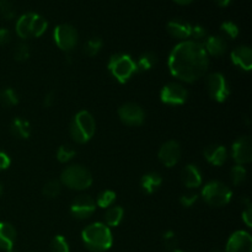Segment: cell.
Here are the masks:
<instances>
[{"label":"cell","instance_id":"cell-1","mask_svg":"<svg viewBox=\"0 0 252 252\" xmlns=\"http://www.w3.org/2000/svg\"><path fill=\"white\" fill-rule=\"evenodd\" d=\"M170 74L184 83H196L209 68V57L202 42L181 41L171 49L167 58Z\"/></svg>","mask_w":252,"mask_h":252},{"label":"cell","instance_id":"cell-2","mask_svg":"<svg viewBox=\"0 0 252 252\" xmlns=\"http://www.w3.org/2000/svg\"><path fill=\"white\" fill-rule=\"evenodd\" d=\"M81 240L91 252H106L112 246L113 238L111 229L105 223L90 224L81 231Z\"/></svg>","mask_w":252,"mask_h":252},{"label":"cell","instance_id":"cell-3","mask_svg":"<svg viewBox=\"0 0 252 252\" xmlns=\"http://www.w3.org/2000/svg\"><path fill=\"white\" fill-rule=\"evenodd\" d=\"M96 132V122L89 111L81 110L76 113L69 125V133L71 139L78 144H86L90 142Z\"/></svg>","mask_w":252,"mask_h":252},{"label":"cell","instance_id":"cell-4","mask_svg":"<svg viewBox=\"0 0 252 252\" xmlns=\"http://www.w3.org/2000/svg\"><path fill=\"white\" fill-rule=\"evenodd\" d=\"M48 29V22L36 12H26L17 19L15 30L21 39L38 38Z\"/></svg>","mask_w":252,"mask_h":252},{"label":"cell","instance_id":"cell-5","mask_svg":"<svg viewBox=\"0 0 252 252\" xmlns=\"http://www.w3.org/2000/svg\"><path fill=\"white\" fill-rule=\"evenodd\" d=\"M107 69L112 78L120 84H126L137 74L135 61L127 53L112 54L108 59Z\"/></svg>","mask_w":252,"mask_h":252},{"label":"cell","instance_id":"cell-6","mask_svg":"<svg viewBox=\"0 0 252 252\" xmlns=\"http://www.w3.org/2000/svg\"><path fill=\"white\" fill-rule=\"evenodd\" d=\"M59 181L62 186L74 191H85L93 185V175L81 165H70L63 170Z\"/></svg>","mask_w":252,"mask_h":252},{"label":"cell","instance_id":"cell-7","mask_svg":"<svg viewBox=\"0 0 252 252\" xmlns=\"http://www.w3.org/2000/svg\"><path fill=\"white\" fill-rule=\"evenodd\" d=\"M201 194L203 201L208 206L216 207V208L228 206L233 198V191L230 187L224 182L217 181V180L204 185Z\"/></svg>","mask_w":252,"mask_h":252},{"label":"cell","instance_id":"cell-8","mask_svg":"<svg viewBox=\"0 0 252 252\" xmlns=\"http://www.w3.org/2000/svg\"><path fill=\"white\" fill-rule=\"evenodd\" d=\"M54 43L61 51L70 53L79 43V33L74 26L69 24H61L53 31Z\"/></svg>","mask_w":252,"mask_h":252},{"label":"cell","instance_id":"cell-9","mask_svg":"<svg viewBox=\"0 0 252 252\" xmlns=\"http://www.w3.org/2000/svg\"><path fill=\"white\" fill-rule=\"evenodd\" d=\"M206 86L209 96L217 102H225L230 95V88L221 73H211L206 78Z\"/></svg>","mask_w":252,"mask_h":252},{"label":"cell","instance_id":"cell-10","mask_svg":"<svg viewBox=\"0 0 252 252\" xmlns=\"http://www.w3.org/2000/svg\"><path fill=\"white\" fill-rule=\"evenodd\" d=\"M160 100L165 105H184L189 100V90L180 83H169L160 91Z\"/></svg>","mask_w":252,"mask_h":252},{"label":"cell","instance_id":"cell-11","mask_svg":"<svg viewBox=\"0 0 252 252\" xmlns=\"http://www.w3.org/2000/svg\"><path fill=\"white\" fill-rule=\"evenodd\" d=\"M96 211L95 199L88 194H80L71 202L70 214L76 220H86Z\"/></svg>","mask_w":252,"mask_h":252},{"label":"cell","instance_id":"cell-12","mask_svg":"<svg viewBox=\"0 0 252 252\" xmlns=\"http://www.w3.org/2000/svg\"><path fill=\"white\" fill-rule=\"evenodd\" d=\"M118 117L121 122L129 127H138L145 120V112L138 103L127 102L118 108Z\"/></svg>","mask_w":252,"mask_h":252},{"label":"cell","instance_id":"cell-13","mask_svg":"<svg viewBox=\"0 0 252 252\" xmlns=\"http://www.w3.org/2000/svg\"><path fill=\"white\" fill-rule=\"evenodd\" d=\"M181 145L176 140H167V142H165L160 147L159 153H158V158H159L160 162L166 167H172L179 164V161L181 160Z\"/></svg>","mask_w":252,"mask_h":252},{"label":"cell","instance_id":"cell-14","mask_svg":"<svg viewBox=\"0 0 252 252\" xmlns=\"http://www.w3.org/2000/svg\"><path fill=\"white\" fill-rule=\"evenodd\" d=\"M231 157L236 165H248L252 160V143L251 138L245 135L240 137L233 143L231 147Z\"/></svg>","mask_w":252,"mask_h":252},{"label":"cell","instance_id":"cell-15","mask_svg":"<svg viewBox=\"0 0 252 252\" xmlns=\"http://www.w3.org/2000/svg\"><path fill=\"white\" fill-rule=\"evenodd\" d=\"M224 252H252V238L250 233L238 230L230 235Z\"/></svg>","mask_w":252,"mask_h":252},{"label":"cell","instance_id":"cell-16","mask_svg":"<svg viewBox=\"0 0 252 252\" xmlns=\"http://www.w3.org/2000/svg\"><path fill=\"white\" fill-rule=\"evenodd\" d=\"M167 32L174 38L180 39V41H187L191 38L192 25L189 21L182 19H172L167 22L166 26Z\"/></svg>","mask_w":252,"mask_h":252},{"label":"cell","instance_id":"cell-17","mask_svg":"<svg viewBox=\"0 0 252 252\" xmlns=\"http://www.w3.org/2000/svg\"><path fill=\"white\" fill-rule=\"evenodd\" d=\"M231 62L243 71H250L252 69V51L249 46H239L231 52Z\"/></svg>","mask_w":252,"mask_h":252},{"label":"cell","instance_id":"cell-18","mask_svg":"<svg viewBox=\"0 0 252 252\" xmlns=\"http://www.w3.org/2000/svg\"><path fill=\"white\" fill-rule=\"evenodd\" d=\"M16 229L7 221H0V250L16 252L14 245L16 241Z\"/></svg>","mask_w":252,"mask_h":252},{"label":"cell","instance_id":"cell-19","mask_svg":"<svg viewBox=\"0 0 252 252\" xmlns=\"http://www.w3.org/2000/svg\"><path fill=\"white\" fill-rule=\"evenodd\" d=\"M202 44H203L208 57H220L228 51V42H226L225 37L218 36V34L207 36V38L204 39Z\"/></svg>","mask_w":252,"mask_h":252},{"label":"cell","instance_id":"cell-20","mask_svg":"<svg viewBox=\"0 0 252 252\" xmlns=\"http://www.w3.org/2000/svg\"><path fill=\"white\" fill-rule=\"evenodd\" d=\"M203 155L206 158L207 161L209 164L214 165V166H221L228 160V150L224 145L220 144H212L208 145L206 149L203 150Z\"/></svg>","mask_w":252,"mask_h":252},{"label":"cell","instance_id":"cell-21","mask_svg":"<svg viewBox=\"0 0 252 252\" xmlns=\"http://www.w3.org/2000/svg\"><path fill=\"white\" fill-rule=\"evenodd\" d=\"M181 180L187 189H198L202 185L203 177H202L201 170L196 165L189 164L182 170Z\"/></svg>","mask_w":252,"mask_h":252},{"label":"cell","instance_id":"cell-22","mask_svg":"<svg viewBox=\"0 0 252 252\" xmlns=\"http://www.w3.org/2000/svg\"><path fill=\"white\" fill-rule=\"evenodd\" d=\"M161 185L162 177L159 172H148V174L143 175L142 179H140V187L148 194H152L154 192H157L161 187Z\"/></svg>","mask_w":252,"mask_h":252},{"label":"cell","instance_id":"cell-23","mask_svg":"<svg viewBox=\"0 0 252 252\" xmlns=\"http://www.w3.org/2000/svg\"><path fill=\"white\" fill-rule=\"evenodd\" d=\"M10 132L19 139H27L31 135V125L24 118H15L10 125Z\"/></svg>","mask_w":252,"mask_h":252},{"label":"cell","instance_id":"cell-24","mask_svg":"<svg viewBox=\"0 0 252 252\" xmlns=\"http://www.w3.org/2000/svg\"><path fill=\"white\" fill-rule=\"evenodd\" d=\"M158 58L157 54L154 52H144L143 54H140L139 58L135 61V65H137V71L138 73H143V71H149L154 68L158 64Z\"/></svg>","mask_w":252,"mask_h":252},{"label":"cell","instance_id":"cell-25","mask_svg":"<svg viewBox=\"0 0 252 252\" xmlns=\"http://www.w3.org/2000/svg\"><path fill=\"white\" fill-rule=\"evenodd\" d=\"M125 217V209L120 206H111L105 213V224L108 228L118 226Z\"/></svg>","mask_w":252,"mask_h":252},{"label":"cell","instance_id":"cell-26","mask_svg":"<svg viewBox=\"0 0 252 252\" xmlns=\"http://www.w3.org/2000/svg\"><path fill=\"white\" fill-rule=\"evenodd\" d=\"M102 46L103 41L100 37H90V38L84 43L83 52L88 57H95L100 53V51L102 49Z\"/></svg>","mask_w":252,"mask_h":252},{"label":"cell","instance_id":"cell-27","mask_svg":"<svg viewBox=\"0 0 252 252\" xmlns=\"http://www.w3.org/2000/svg\"><path fill=\"white\" fill-rule=\"evenodd\" d=\"M19 103V96L14 89H2L0 90V106L2 107H12Z\"/></svg>","mask_w":252,"mask_h":252},{"label":"cell","instance_id":"cell-28","mask_svg":"<svg viewBox=\"0 0 252 252\" xmlns=\"http://www.w3.org/2000/svg\"><path fill=\"white\" fill-rule=\"evenodd\" d=\"M116 198H117V194H116L115 191H112V189H105V191H102L98 194L95 203L96 206H98L100 208L107 209L115 203Z\"/></svg>","mask_w":252,"mask_h":252},{"label":"cell","instance_id":"cell-29","mask_svg":"<svg viewBox=\"0 0 252 252\" xmlns=\"http://www.w3.org/2000/svg\"><path fill=\"white\" fill-rule=\"evenodd\" d=\"M62 192V184L59 180H51V181L47 182L46 185L42 189V194H43L46 198L53 199L61 194Z\"/></svg>","mask_w":252,"mask_h":252},{"label":"cell","instance_id":"cell-30","mask_svg":"<svg viewBox=\"0 0 252 252\" xmlns=\"http://www.w3.org/2000/svg\"><path fill=\"white\" fill-rule=\"evenodd\" d=\"M75 155L76 150L74 149L73 147H70V145H62V147H59L58 150H57L56 158L59 162H62V164H66V162H69L70 160H73Z\"/></svg>","mask_w":252,"mask_h":252},{"label":"cell","instance_id":"cell-31","mask_svg":"<svg viewBox=\"0 0 252 252\" xmlns=\"http://www.w3.org/2000/svg\"><path fill=\"white\" fill-rule=\"evenodd\" d=\"M231 182L234 186H240L248 179V171H246L245 166L243 165H235L230 171Z\"/></svg>","mask_w":252,"mask_h":252},{"label":"cell","instance_id":"cell-32","mask_svg":"<svg viewBox=\"0 0 252 252\" xmlns=\"http://www.w3.org/2000/svg\"><path fill=\"white\" fill-rule=\"evenodd\" d=\"M30 56H31V49H30L29 44L25 42H20L19 44H16L14 49V58L17 62H26Z\"/></svg>","mask_w":252,"mask_h":252},{"label":"cell","instance_id":"cell-33","mask_svg":"<svg viewBox=\"0 0 252 252\" xmlns=\"http://www.w3.org/2000/svg\"><path fill=\"white\" fill-rule=\"evenodd\" d=\"M70 248L66 239L62 235H57L51 241V252H69Z\"/></svg>","mask_w":252,"mask_h":252},{"label":"cell","instance_id":"cell-34","mask_svg":"<svg viewBox=\"0 0 252 252\" xmlns=\"http://www.w3.org/2000/svg\"><path fill=\"white\" fill-rule=\"evenodd\" d=\"M220 30L221 32L230 39H235L236 37L239 36V33H240L239 26L234 21H224L223 24L220 25Z\"/></svg>","mask_w":252,"mask_h":252},{"label":"cell","instance_id":"cell-35","mask_svg":"<svg viewBox=\"0 0 252 252\" xmlns=\"http://www.w3.org/2000/svg\"><path fill=\"white\" fill-rule=\"evenodd\" d=\"M0 15L6 20L14 19L16 11L11 0H0Z\"/></svg>","mask_w":252,"mask_h":252},{"label":"cell","instance_id":"cell-36","mask_svg":"<svg viewBox=\"0 0 252 252\" xmlns=\"http://www.w3.org/2000/svg\"><path fill=\"white\" fill-rule=\"evenodd\" d=\"M162 241H164L165 248H166L167 250L172 251V250H176L179 239H177V235L175 234V231L167 230L166 233L162 234Z\"/></svg>","mask_w":252,"mask_h":252},{"label":"cell","instance_id":"cell-37","mask_svg":"<svg viewBox=\"0 0 252 252\" xmlns=\"http://www.w3.org/2000/svg\"><path fill=\"white\" fill-rule=\"evenodd\" d=\"M241 202H243V204H244L243 220H244V223H245L246 225L249 226V228H251V226H252V204H251V201L248 198V197H244V198L241 199Z\"/></svg>","mask_w":252,"mask_h":252},{"label":"cell","instance_id":"cell-38","mask_svg":"<svg viewBox=\"0 0 252 252\" xmlns=\"http://www.w3.org/2000/svg\"><path fill=\"white\" fill-rule=\"evenodd\" d=\"M197 201H198V194L194 193V192H189V193L182 194L179 199L180 204L185 207V208H191L192 206L196 204Z\"/></svg>","mask_w":252,"mask_h":252},{"label":"cell","instance_id":"cell-39","mask_svg":"<svg viewBox=\"0 0 252 252\" xmlns=\"http://www.w3.org/2000/svg\"><path fill=\"white\" fill-rule=\"evenodd\" d=\"M208 33H207V30L204 29L201 25H192V31H191V37L193 39L192 41L199 42L201 39H206Z\"/></svg>","mask_w":252,"mask_h":252},{"label":"cell","instance_id":"cell-40","mask_svg":"<svg viewBox=\"0 0 252 252\" xmlns=\"http://www.w3.org/2000/svg\"><path fill=\"white\" fill-rule=\"evenodd\" d=\"M56 100H57L56 93H54V91H49V93H47L46 95H44L43 106H44V107H47V108L52 107V106L56 103Z\"/></svg>","mask_w":252,"mask_h":252},{"label":"cell","instance_id":"cell-41","mask_svg":"<svg viewBox=\"0 0 252 252\" xmlns=\"http://www.w3.org/2000/svg\"><path fill=\"white\" fill-rule=\"evenodd\" d=\"M10 164H11V159H10L9 155L2 152V150H0V171L6 170L10 166Z\"/></svg>","mask_w":252,"mask_h":252},{"label":"cell","instance_id":"cell-42","mask_svg":"<svg viewBox=\"0 0 252 252\" xmlns=\"http://www.w3.org/2000/svg\"><path fill=\"white\" fill-rule=\"evenodd\" d=\"M10 39H11V34H10L9 30L0 27V46L7 44L10 42Z\"/></svg>","mask_w":252,"mask_h":252},{"label":"cell","instance_id":"cell-43","mask_svg":"<svg viewBox=\"0 0 252 252\" xmlns=\"http://www.w3.org/2000/svg\"><path fill=\"white\" fill-rule=\"evenodd\" d=\"M214 1H216V4L218 5V6L225 7L228 6V5H230V2L233 1V0H214Z\"/></svg>","mask_w":252,"mask_h":252},{"label":"cell","instance_id":"cell-44","mask_svg":"<svg viewBox=\"0 0 252 252\" xmlns=\"http://www.w3.org/2000/svg\"><path fill=\"white\" fill-rule=\"evenodd\" d=\"M175 2H177V4L180 5H189L191 4V2H193L194 0H174Z\"/></svg>","mask_w":252,"mask_h":252},{"label":"cell","instance_id":"cell-45","mask_svg":"<svg viewBox=\"0 0 252 252\" xmlns=\"http://www.w3.org/2000/svg\"><path fill=\"white\" fill-rule=\"evenodd\" d=\"M2 191H4V187H2V185L0 184V196L2 194Z\"/></svg>","mask_w":252,"mask_h":252},{"label":"cell","instance_id":"cell-46","mask_svg":"<svg viewBox=\"0 0 252 252\" xmlns=\"http://www.w3.org/2000/svg\"><path fill=\"white\" fill-rule=\"evenodd\" d=\"M211 252H224V251H221V250H218V249H216V250H212Z\"/></svg>","mask_w":252,"mask_h":252},{"label":"cell","instance_id":"cell-47","mask_svg":"<svg viewBox=\"0 0 252 252\" xmlns=\"http://www.w3.org/2000/svg\"><path fill=\"white\" fill-rule=\"evenodd\" d=\"M170 252H184V251H180V250H172V251H170Z\"/></svg>","mask_w":252,"mask_h":252}]
</instances>
